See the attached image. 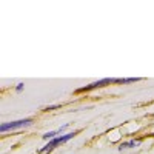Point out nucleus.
Wrapping results in <instances>:
<instances>
[{
	"instance_id": "6",
	"label": "nucleus",
	"mask_w": 154,
	"mask_h": 154,
	"mask_svg": "<svg viewBox=\"0 0 154 154\" xmlns=\"http://www.w3.org/2000/svg\"><path fill=\"white\" fill-rule=\"evenodd\" d=\"M23 88H25V85H23V83H17L16 91H17V93H20V91H23Z\"/></svg>"
},
{
	"instance_id": "1",
	"label": "nucleus",
	"mask_w": 154,
	"mask_h": 154,
	"mask_svg": "<svg viewBox=\"0 0 154 154\" xmlns=\"http://www.w3.org/2000/svg\"><path fill=\"white\" fill-rule=\"evenodd\" d=\"M79 133V131H72V133H66V134H62V136H57V137H54L53 140H49V142L43 146V148H40L37 152L38 154H48V152H51L53 149H56L59 145H63V143H66L68 140H71L72 137H75V134Z\"/></svg>"
},
{
	"instance_id": "7",
	"label": "nucleus",
	"mask_w": 154,
	"mask_h": 154,
	"mask_svg": "<svg viewBox=\"0 0 154 154\" xmlns=\"http://www.w3.org/2000/svg\"><path fill=\"white\" fill-rule=\"evenodd\" d=\"M62 105H51V106H48V108H45V111H49V109H57V108H60Z\"/></svg>"
},
{
	"instance_id": "3",
	"label": "nucleus",
	"mask_w": 154,
	"mask_h": 154,
	"mask_svg": "<svg viewBox=\"0 0 154 154\" xmlns=\"http://www.w3.org/2000/svg\"><path fill=\"white\" fill-rule=\"evenodd\" d=\"M108 85H116V79L114 77H106V79H100L97 82H93L86 86H82L79 89H75L74 94H82V93H88V91H93V89H97V88H103V86H108Z\"/></svg>"
},
{
	"instance_id": "5",
	"label": "nucleus",
	"mask_w": 154,
	"mask_h": 154,
	"mask_svg": "<svg viewBox=\"0 0 154 154\" xmlns=\"http://www.w3.org/2000/svg\"><path fill=\"white\" fill-rule=\"evenodd\" d=\"M142 143V139H133V140H128V142H122L119 145V149H128V148H136Z\"/></svg>"
},
{
	"instance_id": "2",
	"label": "nucleus",
	"mask_w": 154,
	"mask_h": 154,
	"mask_svg": "<svg viewBox=\"0 0 154 154\" xmlns=\"http://www.w3.org/2000/svg\"><path fill=\"white\" fill-rule=\"evenodd\" d=\"M34 122V119L28 117V119H19V120H12V122H5L0 125V133L5 134L8 131H14L19 130V128H25V126H29Z\"/></svg>"
},
{
	"instance_id": "4",
	"label": "nucleus",
	"mask_w": 154,
	"mask_h": 154,
	"mask_svg": "<svg viewBox=\"0 0 154 154\" xmlns=\"http://www.w3.org/2000/svg\"><path fill=\"white\" fill-rule=\"evenodd\" d=\"M68 126H69V123H65L62 128H57V130H53V131H48V133H45V134L42 136V139H43V140H48V142H49V140H53V139L57 137L59 134H62L63 130H65V128H68Z\"/></svg>"
}]
</instances>
